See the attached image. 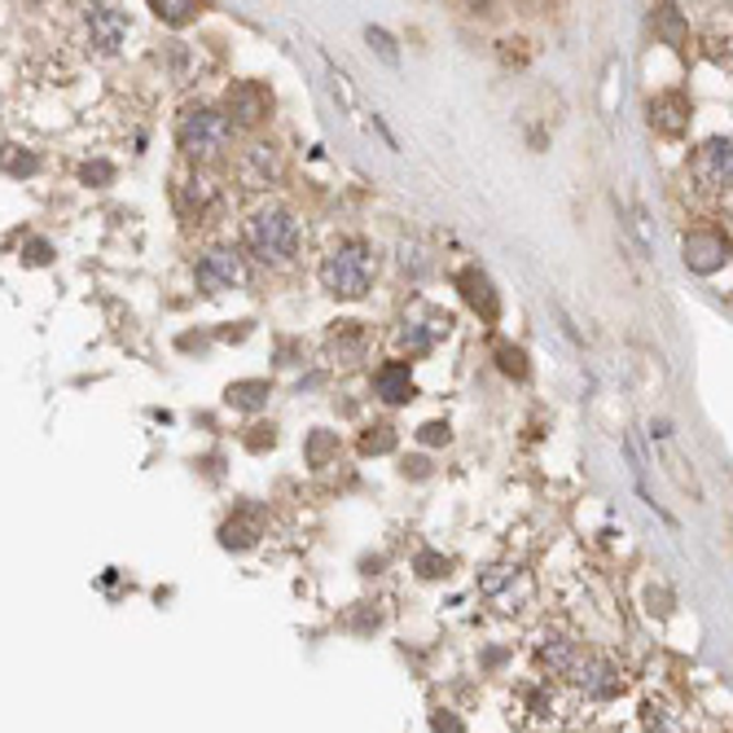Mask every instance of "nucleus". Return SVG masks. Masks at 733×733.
Segmentation results:
<instances>
[{
    "mask_svg": "<svg viewBox=\"0 0 733 733\" xmlns=\"http://www.w3.org/2000/svg\"><path fill=\"white\" fill-rule=\"evenodd\" d=\"M373 386H378V395L386 400V404H404L408 395H413V378H408V365H382L373 373Z\"/></svg>",
    "mask_w": 733,
    "mask_h": 733,
    "instance_id": "f8f14e48",
    "label": "nucleus"
},
{
    "mask_svg": "<svg viewBox=\"0 0 733 733\" xmlns=\"http://www.w3.org/2000/svg\"><path fill=\"white\" fill-rule=\"evenodd\" d=\"M247 247L260 264H273V269H286L295 264L299 247H304V225L299 216L286 207V203H264L247 216Z\"/></svg>",
    "mask_w": 733,
    "mask_h": 733,
    "instance_id": "f257e3e1",
    "label": "nucleus"
},
{
    "mask_svg": "<svg viewBox=\"0 0 733 733\" xmlns=\"http://www.w3.org/2000/svg\"><path fill=\"white\" fill-rule=\"evenodd\" d=\"M242 172H247V176L255 172V180H260V185H269V176H277V172H282V163H277V154H273V150L255 145L251 154H242Z\"/></svg>",
    "mask_w": 733,
    "mask_h": 733,
    "instance_id": "ddd939ff",
    "label": "nucleus"
},
{
    "mask_svg": "<svg viewBox=\"0 0 733 733\" xmlns=\"http://www.w3.org/2000/svg\"><path fill=\"white\" fill-rule=\"evenodd\" d=\"M725 255H730V238L725 233H690L686 238V264L699 269V273L721 269Z\"/></svg>",
    "mask_w": 733,
    "mask_h": 733,
    "instance_id": "0eeeda50",
    "label": "nucleus"
},
{
    "mask_svg": "<svg viewBox=\"0 0 733 733\" xmlns=\"http://www.w3.org/2000/svg\"><path fill=\"white\" fill-rule=\"evenodd\" d=\"M435 730H439V733H461V725H457V721H444V712H439V721H435Z\"/></svg>",
    "mask_w": 733,
    "mask_h": 733,
    "instance_id": "aec40b11",
    "label": "nucleus"
},
{
    "mask_svg": "<svg viewBox=\"0 0 733 733\" xmlns=\"http://www.w3.org/2000/svg\"><path fill=\"white\" fill-rule=\"evenodd\" d=\"M501 361H505L510 373H523V357H518V352H501Z\"/></svg>",
    "mask_w": 733,
    "mask_h": 733,
    "instance_id": "6ab92c4d",
    "label": "nucleus"
},
{
    "mask_svg": "<svg viewBox=\"0 0 733 733\" xmlns=\"http://www.w3.org/2000/svg\"><path fill=\"white\" fill-rule=\"evenodd\" d=\"M642 716H646V733H677L672 716H668L664 708H655V703H646V708H642Z\"/></svg>",
    "mask_w": 733,
    "mask_h": 733,
    "instance_id": "dca6fc26",
    "label": "nucleus"
},
{
    "mask_svg": "<svg viewBox=\"0 0 733 733\" xmlns=\"http://www.w3.org/2000/svg\"><path fill=\"white\" fill-rule=\"evenodd\" d=\"M373 277H378V260H373V247L361 242V238L339 242V247L326 255V264H321V282H326V291L339 295V299H365Z\"/></svg>",
    "mask_w": 733,
    "mask_h": 733,
    "instance_id": "f03ea898",
    "label": "nucleus"
},
{
    "mask_svg": "<svg viewBox=\"0 0 733 733\" xmlns=\"http://www.w3.org/2000/svg\"><path fill=\"white\" fill-rule=\"evenodd\" d=\"M154 9H158L167 22H189V18L198 13V4H154Z\"/></svg>",
    "mask_w": 733,
    "mask_h": 733,
    "instance_id": "f3484780",
    "label": "nucleus"
},
{
    "mask_svg": "<svg viewBox=\"0 0 733 733\" xmlns=\"http://www.w3.org/2000/svg\"><path fill=\"white\" fill-rule=\"evenodd\" d=\"M580 655H584V646H576V642L562 637V633H545V637H540V659H545L549 672H558V677H571V668H576Z\"/></svg>",
    "mask_w": 733,
    "mask_h": 733,
    "instance_id": "1a4fd4ad",
    "label": "nucleus"
},
{
    "mask_svg": "<svg viewBox=\"0 0 733 733\" xmlns=\"http://www.w3.org/2000/svg\"><path fill=\"white\" fill-rule=\"evenodd\" d=\"M422 439H426V444H444V439H448V426H439V422H435V426H426V430H422Z\"/></svg>",
    "mask_w": 733,
    "mask_h": 733,
    "instance_id": "a211bd4d",
    "label": "nucleus"
},
{
    "mask_svg": "<svg viewBox=\"0 0 733 733\" xmlns=\"http://www.w3.org/2000/svg\"><path fill=\"white\" fill-rule=\"evenodd\" d=\"M260 395H269L264 382H247V386H233V391H229V400H233L238 408H260V404H264Z\"/></svg>",
    "mask_w": 733,
    "mask_h": 733,
    "instance_id": "2eb2a0df",
    "label": "nucleus"
},
{
    "mask_svg": "<svg viewBox=\"0 0 733 733\" xmlns=\"http://www.w3.org/2000/svg\"><path fill=\"white\" fill-rule=\"evenodd\" d=\"M571 681L580 686V690H589V694H598V699H611L615 690H620V672L606 664V659H598V655H580L576 659V668H571Z\"/></svg>",
    "mask_w": 733,
    "mask_h": 733,
    "instance_id": "423d86ee",
    "label": "nucleus"
},
{
    "mask_svg": "<svg viewBox=\"0 0 733 733\" xmlns=\"http://www.w3.org/2000/svg\"><path fill=\"white\" fill-rule=\"evenodd\" d=\"M694 180L712 198H730V136H712L694 154Z\"/></svg>",
    "mask_w": 733,
    "mask_h": 733,
    "instance_id": "39448f33",
    "label": "nucleus"
},
{
    "mask_svg": "<svg viewBox=\"0 0 733 733\" xmlns=\"http://www.w3.org/2000/svg\"><path fill=\"white\" fill-rule=\"evenodd\" d=\"M483 593L501 606H510V598H527V576L518 567H492L483 576Z\"/></svg>",
    "mask_w": 733,
    "mask_h": 733,
    "instance_id": "6e6552de",
    "label": "nucleus"
},
{
    "mask_svg": "<svg viewBox=\"0 0 733 733\" xmlns=\"http://www.w3.org/2000/svg\"><path fill=\"white\" fill-rule=\"evenodd\" d=\"M194 273H198V286L211 291V295L251 282V264H247V255L238 247H211V251H203Z\"/></svg>",
    "mask_w": 733,
    "mask_h": 733,
    "instance_id": "20e7f679",
    "label": "nucleus"
},
{
    "mask_svg": "<svg viewBox=\"0 0 733 733\" xmlns=\"http://www.w3.org/2000/svg\"><path fill=\"white\" fill-rule=\"evenodd\" d=\"M88 26H92V35H97V44L110 53V48H119V40H123V31H128V18H123V9H88Z\"/></svg>",
    "mask_w": 733,
    "mask_h": 733,
    "instance_id": "9b49d317",
    "label": "nucleus"
},
{
    "mask_svg": "<svg viewBox=\"0 0 733 733\" xmlns=\"http://www.w3.org/2000/svg\"><path fill=\"white\" fill-rule=\"evenodd\" d=\"M269 106H273V97H269L264 88H255V84H242V88H233V97H229V114H233L238 123H260V119L269 114Z\"/></svg>",
    "mask_w": 733,
    "mask_h": 733,
    "instance_id": "9d476101",
    "label": "nucleus"
},
{
    "mask_svg": "<svg viewBox=\"0 0 733 733\" xmlns=\"http://www.w3.org/2000/svg\"><path fill=\"white\" fill-rule=\"evenodd\" d=\"M229 145H233V123L220 110H211V106L185 110V119H180V150L189 158L216 163V158L229 154Z\"/></svg>",
    "mask_w": 733,
    "mask_h": 733,
    "instance_id": "7ed1b4c3",
    "label": "nucleus"
},
{
    "mask_svg": "<svg viewBox=\"0 0 733 733\" xmlns=\"http://www.w3.org/2000/svg\"><path fill=\"white\" fill-rule=\"evenodd\" d=\"M461 286H466V299L479 308L483 304V317H496V299H492V286L483 282V277H474V273H466L461 277Z\"/></svg>",
    "mask_w": 733,
    "mask_h": 733,
    "instance_id": "4468645a",
    "label": "nucleus"
}]
</instances>
